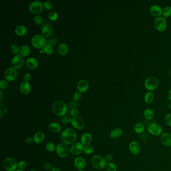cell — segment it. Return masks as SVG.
<instances>
[{
  "label": "cell",
  "instance_id": "cell-1",
  "mask_svg": "<svg viewBox=\"0 0 171 171\" xmlns=\"http://www.w3.org/2000/svg\"><path fill=\"white\" fill-rule=\"evenodd\" d=\"M77 137L75 131L71 128H68L62 131L61 138L62 142L67 145L74 143Z\"/></svg>",
  "mask_w": 171,
  "mask_h": 171
},
{
  "label": "cell",
  "instance_id": "cell-2",
  "mask_svg": "<svg viewBox=\"0 0 171 171\" xmlns=\"http://www.w3.org/2000/svg\"><path fill=\"white\" fill-rule=\"evenodd\" d=\"M52 110L57 116H65L67 112L68 106L66 104L60 100H56L52 104Z\"/></svg>",
  "mask_w": 171,
  "mask_h": 171
},
{
  "label": "cell",
  "instance_id": "cell-3",
  "mask_svg": "<svg viewBox=\"0 0 171 171\" xmlns=\"http://www.w3.org/2000/svg\"><path fill=\"white\" fill-rule=\"evenodd\" d=\"M92 164L93 167L97 170H100L106 168V162L104 158L99 155H95L92 158Z\"/></svg>",
  "mask_w": 171,
  "mask_h": 171
},
{
  "label": "cell",
  "instance_id": "cell-4",
  "mask_svg": "<svg viewBox=\"0 0 171 171\" xmlns=\"http://www.w3.org/2000/svg\"><path fill=\"white\" fill-rule=\"evenodd\" d=\"M46 41L44 37L41 35H35L31 39V44L36 48L42 49L46 44Z\"/></svg>",
  "mask_w": 171,
  "mask_h": 171
},
{
  "label": "cell",
  "instance_id": "cell-5",
  "mask_svg": "<svg viewBox=\"0 0 171 171\" xmlns=\"http://www.w3.org/2000/svg\"><path fill=\"white\" fill-rule=\"evenodd\" d=\"M3 167L6 171H15L18 168V162L13 158H7L4 161Z\"/></svg>",
  "mask_w": 171,
  "mask_h": 171
},
{
  "label": "cell",
  "instance_id": "cell-6",
  "mask_svg": "<svg viewBox=\"0 0 171 171\" xmlns=\"http://www.w3.org/2000/svg\"><path fill=\"white\" fill-rule=\"evenodd\" d=\"M159 85V80L155 76L147 78L145 82V87L147 90L153 91Z\"/></svg>",
  "mask_w": 171,
  "mask_h": 171
},
{
  "label": "cell",
  "instance_id": "cell-7",
  "mask_svg": "<svg viewBox=\"0 0 171 171\" xmlns=\"http://www.w3.org/2000/svg\"><path fill=\"white\" fill-rule=\"evenodd\" d=\"M56 153L57 155L61 158H65L69 155L70 149L67 145L65 143H59L56 148Z\"/></svg>",
  "mask_w": 171,
  "mask_h": 171
},
{
  "label": "cell",
  "instance_id": "cell-8",
  "mask_svg": "<svg viewBox=\"0 0 171 171\" xmlns=\"http://www.w3.org/2000/svg\"><path fill=\"white\" fill-rule=\"evenodd\" d=\"M43 3L39 1L31 2L29 6L30 11L33 14H40L43 10Z\"/></svg>",
  "mask_w": 171,
  "mask_h": 171
},
{
  "label": "cell",
  "instance_id": "cell-9",
  "mask_svg": "<svg viewBox=\"0 0 171 171\" xmlns=\"http://www.w3.org/2000/svg\"><path fill=\"white\" fill-rule=\"evenodd\" d=\"M148 131L150 135L154 136H159L162 134V128L160 124L157 123H152L148 128Z\"/></svg>",
  "mask_w": 171,
  "mask_h": 171
},
{
  "label": "cell",
  "instance_id": "cell-10",
  "mask_svg": "<svg viewBox=\"0 0 171 171\" xmlns=\"http://www.w3.org/2000/svg\"><path fill=\"white\" fill-rule=\"evenodd\" d=\"M84 145L80 142H76L73 143L70 149V152L74 155H79L84 152Z\"/></svg>",
  "mask_w": 171,
  "mask_h": 171
},
{
  "label": "cell",
  "instance_id": "cell-11",
  "mask_svg": "<svg viewBox=\"0 0 171 171\" xmlns=\"http://www.w3.org/2000/svg\"><path fill=\"white\" fill-rule=\"evenodd\" d=\"M24 59L23 56L20 54H17L14 56L11 61V64L13 67L16 69L21 68L24 65Z\"/></svg>",
  "mask_w": 171,
  "mask_h": 171
},
{
  "label": "cell",
  "instance_id": "cell-12",
  "mask_svg": "<svg viewBox=\"0 0 171 171\" xmlns=\"http://www.w3.org/2000/svg\"><path fill=\"white\" fill-rule=\"evenodd\" d=\"M155 28L160 32H164L167 28V22L166 19L163 17L157 18L155 21Z\"/></svg>",
  "mask_w": 171,
  "mask_h": 171
},
{
  "label": "cell",
  "instance_id": "cell-13",
  "mask_svg": "<svg viewBox=\"0 0 171 171\" xmlns=\"http://www.w3.org/2000/svg\"><path fill=\"white\" fill-rule=\"evenodd\" d=\"M5 78L9 81H14L17 76V71L13 67H10L6 70Z\"/></svg>",
  "mask_w": 171,
  "mask_h": 171
},
{
  "label": "cell",
  "instance_id": "cell-14",
  "mask_svg": "<svg viewBox=\"0 0 171 171\" xmlns=\"http://www.w3.org/2000/svg\"><path fill=\"white\" fill-rule=\"evenodd\" d=\"M71 124L77 130H82L84 128V122L83 119L79 116H75L72 118Z\"/></svg>",
  "mask_w": 171,
  "mask_h": 171
},
{
  "label": "cell",
  "instance_id": "cell-15",
  "mask_svg": "<svg viewBox=\"0 0 171 171\" xmlns=\"http://www.w3.org/2000/svg\"><path fill=\"white\" fill-rule=\"evenodd\" d=\"M128 148H129L130 152L135 155H138L140 152V150H141V148H140V144L136 142V141H132V142H131L129 144Z\"/></svg>",
  "mask_w": 171,
  "mask_h": 171
},
{
  "label": "cell",
  "instance_id": "cell-16",
  "mask_svg": "<svg viewBox=\"0 0 171 171\" xmlns=\"http://www.w3.org/2000/svg\"><path fill=\"white\" fill-rule=\"evenodd\" d=\"M161 143L167 147H171V134L169 133H164L161 136Z\"/></svg>",
  "mask_w": 171,
  "mask_h": 171
},
{
  "label": "cell",
  "instance_id": "cell-17",
  "mask_svg": "<svg viewBox=\"0 0 171 171\" xmlns=\"http://www.w3.org/2000/svg\"><path fill=\"white\" fill-rule=\"evenodd\" d=\"M74 165L77 169L83 170L87 166V162L83 158L78 157L74 160Z\"/></svg>",
  "mask_w": 171,
  "mask_h": 171
},
{
  "label": "cell",
  "instance_id": "cell-18",
  "mask_svg": "<svg viewBox=\"0 0 171 171\" xmlns=\"http://www.w3.org/2000/svg\"><path fill=\"white\" fill-rule=\"evenodd\" d=\"M150 14L155 17H160L162 14V9L161 7L158 5H153L150 7Z\"/></svg>",
  "mask_w": 171,
  "mask_h": 171
},
{
  "label": "cell",
  "instance_id": "cell-19",
  "mask_svg": "<svg viewBox=\"0 0 171 171\" xmlns=\"http://www.w3.org/2000/svg\"><path fill=\"white\" fill-rule=\"evenodd\" d=\"M92 135L88 133H83V135H82L80 139L81 143L85 146L89 145L92 143Z\"/></svg>",
  "mask_w": 171,
  "mask_h": 171
},
{
  "label": "cell",
  "instance_id": "cell-20",
  "mask_svg": "<svg viewBox=\"0 0 171 171\" xmlns=\"http://www.w3.org/2000/svg\"><path fill=\"white\" fill-rule=\"evenodd\" d=\"M41 32L43 36L48 37L52 35L53 33V28L50 25L46 24L44 25L42 27Z\"/></svg>",
  "mask_w": 171,
  "mask_h": 171
},
{
  "label": "cell",
  "instance_id": "cell-21",
  "mask_svg": "<svg viewBox=\"0 0 171 171\" xmlns=\"http://www.w3.org/2000/svg\"><path fill=\"white\" fill-rule=\"evenodd\" d=\"M45 136L43 132L38 131L35 133L33 137V140L35 143L39 144L43 142L45 140Z\"/></svg>",
  "mask_w": 171,
  "mask_h": 171
},
{
  "label": "cell",
  "instance_id": "cell-22",
  "mask_svg": "<svg viewBox=\"0 0 171 171\" xmlns=\"http://www.w3.org/2000/svg\"><path fill=\"white\" fill-rule=\"evenodd\" d=\"M123 131L121 128H116L111 131L109 136L112 139L119 138L123 135Z\"/></svg>",
  "mask_w": 171,
  "mask_h": 171
},
{
  "label": "cell",
  "instance_id": "cell-23",
  "mask_svg": "<svg viewBox=\"0 0 171 171\" xmlns=\"http://www.w3.org/2000/svg\"><path fill=\"white\" fill-rule=\"evenodd\" d=\"M77 88L79 92H87L88 88V82L86 80H80L78 83Z\"/></svg>",
  "mask_w": 171,
  "mask_h": 171
},
{
  "label": "cell",
  "instance_id": "cell-24",
  "mask_svg": "<svg viewBox=\"0 0 171 171\" xmlns=\"http://www.w3.org/2000/svg\"><path fill=\"white\" fill-rule=\"evenodd\" d=\"M26 65L30 69H36L38 66V62L36 59L33 57H29L26 61Z\"/></svg>",
  "mask_w": 171,
  "mask_h": 171
},
{
  "label": "cell",
  "instance_id": "cell-25",
  "mask_svg": "<svg viewBox=\"0 0 171 171\" xmlns=\"http://www.w3.org/2000/svg\"><path fill=\"white\" fill-rule=\"evenodd\" d=\"M20 88L22 93L27 94L31 91V85L28 82L23 81L20 84Z\"/></svg>",
  "mask_w": 171,
  "mask_h": 171
},
{
  "label": "cell",
  "instance_id": "cell-26",
  "mask_svg": "<svg viewBox=\"0 0 171 171\" xmlns=\"http://www.w3.org/2000/svg\"><path fill=\"white\" fill-rule=\"evenodd\" d=\"M49 129L50 131L53 133H59L61 130V126L60 125L56 123V122H52L49 124Z\"/></svg>",
  "mask_w": 171,
  "mask_h": 171
},
{
  "label": "cell",
  "instance_id": "cell-27",
  "mask_svg": "<svg viewBox=\"0 0 171 171\" xmlns=\"http://www.w3.org/2000/svg\"><path fill=\"white\" fill-rule=\"evenodd\" d=\"M27 29L24 25H20L18 26L15 29V32L18 36H23L27 33Z\"/></svg>",
  "mask_w": 171,
  "mask_h": 171
},
{
  "label": "cell",
  "instance_id": "cell-28",
  "mask_svg": "<svg viewBox=\"0 0 171 171\" xmlns=\"http://www.w3.org/2000/svg\"><path fill=\"white\" fill-rule=\"evenodd\" d=\"M57 51L61 55H65L68 51V47L65 43L59 44L57 46Z\"/></svg>",
  "mask_w": 171,
  "mask_h": 171
},
{
  "label": "cell",
  "instance_id": "cell-29",
  "mask_svg": "<svg viewBox=\"0 0 171 171\" xmlns=\"http://www.w3.org/2000/svg\"><path fill=\"white\" fill-rule=\"evenodd\" d=\"M31 52V49L27 45H23L20 49V54L23 56L28 55Z\"/></svg>",
  "mask_w": 171,
  "mask_h": 171
},
{
  "label": "cell",
  "instance_id": "cell-30",
  "mask_svg": "<svg viewBox=\"0 0 171 171\" xmlns=\"http://www.w3.org/2000/svg\"><path fill=\"white\" fill-rule=\"evenodd\" d=\"M143 116L148 120H151L154 117V112L151 109H145L143 112Z\"/></svg>",
  "mask_w": 171,
  "mask_h": 171
},
{
  "label": "cell",
  "instance_id": "cell-31",
  "mask_svg": "<svg viewBox=\"0 0 171 171\" xmlns=\"http://www.w3.org/2000/svg\"><path fill=\"white\" fill-rule=\"evenodd\" d=\"M154 96L152 92H147V93H145V103L148 104H150L152 103L153 100H154Z\"/></svg>",
  "mask_w": 171,
  "mask_h": 171
},
{
  "label": "cell",
  "instance_id": "cell-32",
  "mask_svg": "<svg viewBox=\"0 0 171 171\" xmlns=\"http://www.w3.org/2000/svg\"><path fill=\"white\" fill-rule=\"evenodd\" d=\"M133 129L136 133L140 134L143 133L145 130V126L141 123H138L135 124Z\"/></svg>",
  "mask_w": 171,
  "mask_h": 171
},
{
  "label": "cell",
  "instance_id": "cell-33",
  "mask_svg": "<svg viewBox=\"0 0 171 171\" xmlns=\"http://www.w3.org/2000/svg\"><path fill=\"white\" fill-rule=\"evenodd\" d=\"M106 169L107 171H117V166L112 162H108L106 165Z\"/></svg>",
  "mask_w": 171,
  "mask_h": 171
},
{
  "label": "cell",
  "instance_id": "cell-34",
  "mask_svg": "<svg viewBox=\"0 0 171 171\" xmlns=\"http://www.w3.org/2000/svg\"><path fill=\"white\" fill-rule=\"evenodd\" d=\"M56 147L54 145V143L52 142L47 143L45 145L46 150L49 152H53L54 151H55L56 150Z\"/></svg>",
  "mask_w": 171,
  "mask_h": 171
},
{
  "label": "cell",
  "instance_id": "cell-35",
  "mask_svg": "<svg viewBox=\"0 0 171 171\" xmlns=\"http://www.w3.org/2000/svg\"><path fill=\"white\" fill-rule=\"evenodd\" d=\"M8 109L5 104H0V116L3 117L7 114Z\"/></svg>",
  "mask_w": 171,
  "mask_h": 171
},
{
  "label": "cell",
  "instance_id": "cell-36",
  "mask_svg": "<svg viewBox=\"0 0 171 171\" xmlns=\"http://www.w3.org/2000/svg\"><path fill=\"white\" fill-rule=\"evenodd\" d=\"M162 15L164 17L168 18L171 15V7L167 6L162 10Z\"/></svg>",
  "mask_w": 171,
  "mask_h": 171
},
{
  "label": "cell",
  "instance_id": "cell-37",
  "mask_svg": "<svg viewBox=\"0 0 171 171\" xmlns=\"http://www.w3.org/2000/svg\"><path fill=\"white\" fill-rule=\"evenodd\" d=\"M60 121L63 124H68L69 123H71V118L69 116L65 115L61 116Z\"/></svg>",
  "mask_w": 171,
  "mask_h": 171
},
{
  "label": "cell",
  "instance_id": "cell-38",
  "mask_svg": "<svg viewBox=\"0 0 171 171\" xmlns=\"http://www.w3.org/2000/svg\"><path fill=\"white\" fill-rule=\"evenodd\" d=\"M11 50V51L14 54H17L20 52V48H19V46L16 44H12V45H11L10 46Z\"/></svg>",
  "mask_w": 171,
  "mask_h": 171
},
{
  "label": "cell",
  "instance_id": "cell-39",
  "mask_svg": "<svg viewBox=\"0 0 171 171\" xmlns=\"http://www.w3.org/2000/svg\"><path fill=\"white\" fill-rule=\"evenodd\" d=\"M48 17L49 19L51 21H56L58 19V15L57 14V13L55 11H52L49 14Z\"/></svg>",
  "mask_w": 171,
  "mask_h": 171
},
{
  "label": "cell",
  "instance_id": "cell-40",
  "mask_svg": "<svg viewBox=\"0 0 171 171\" xmlns=\"http://www.w3.org/2000/svg\"><path fill=\"white\" fill-rule=\"evenodd\" d=\"M43 49L44 50L45 53L47 54H51L53 53V49L52 48V47L51 46H50V45H48V44H46L45 45V46L44 47Z\"/></svg>",
  "mask_w": 171,
  "mask_h": 171
},
{
  "label": "cell",
  "instance_id": "cell-41",
  "mask_svg": "<svg viewBox=\"0 0 171 171\" xmlns=\"http://www.w3.org/2000/svg\"><path fill=\"white\" fill-rule=\"evenodd\" d=\"M93 147H92V145H88L85 146L84 148V152L85 154H87V155H90V154H92L93 152Z\"/></svg>",
  "mask_w": 171,
  "mask_h": 171
},
{
  "label": "cell",
  "instance_id": "cell-42",
  "mask_svg": "<svg viewBox=\"0 0 171 171\" xmlns=\"http://www.w3.org/2000/svg\"><path fill=\"white\" fill-rule=\"evenodd\" d=\"M27 166L28 164L26 161H21L18 162V168H19V169L23 170L27 168Z\"/></svg>",
  "mask_w": 171,
  "mask_h": 171
},
{
  "label": "cell",
  "instance_id": "cell-43",
  "mask_svg": "<svg viewBox=\"0 0 171 171\" xmlns=\"http://www.w3.org/2000/svg\"><path fill=\"white\" fill-rule=\"evenodd\" d=\"M165 123L168 126H171V113L167 114L164 119Z\"/></svg>",
  "mask_w": 171,
  "mask_h": 171
},
{
  "label": "cell",
  "instance_id": "cell-44",
  "mask_svg": "<svg viewBox=\"0 0 171 171\" xmlns=\"http://www.w3.org/2000/svg\"><path fill=\"white\" fill-rule=\"evenodd\" d=\"M34 21L36 24L39 25L41 24L42 23H43V19L41 17H40V16L36 15L34 17Z\"/></svg>",
  "mask_w": 171,
  "mask_h": 171
},
{
  "label": "cell",
  "instance_id": "cell-45",
  "mask_svg": "<svg viewBox=\"0 0 171 171\" xmlns=\"http://www.w3.org/2000/svg\"><path fill=\"white\" fill-rule=\"evenodd\" d=\"M8 82L6 80H2L0 81V88L2 89H5L8 87Z\"/></svg>",
  "mask_w": 171,
  "mask_h": 171
},
{
  "label": "cell",
  "instance_id": "cell-46",
  "mask_svg": "<svg viewBox=\"0 0 171 171\" xmlns=\"http://www.w3.org/2000/svg\"><path fill=\"white\" fill-rule=\"evenodd\" d=\"M81 93L80 92L78 91L75 92L73 99H74L75 101H77L78 100H79L80 99H81Z\"/></svg>",
  "mask_w": 171,
  "mask_h": 171
},
{
  "label": "cell",
  "instance_id": "cell-47",
  "mask_svg": "<svg viewBox=\"0 0 171 171\" xmlns=\"http://www.w3.org/2000/svg\"><path fill=\"white\" fill-rule=\"evenodd\" d=\"M57 39L53 38L49 39L47 42V44H48V45H50L51 46H54V45H55L56 43H57Z\"/></svg>",
  "mask_w": 171,
  "mask_h": 171
},
{
  "label": "cell",
  "instance_id": "cell-48",
  "mask_svg": "<svg viewBox=\"0 0 171 171\" xmlns=\"http://www.w3.org/2000/svg\"><path fill=\"white\" fill-rule=\"evenodd\" d=\"M43 6L45 9L47 10H50L52 8V4L49 1H46L43 3Z\"/></svg>",
  "mask_w": 171,
  "mask_h": 171
},
{
  "label": "cell",
  "instance_id": "cell-49",
  "mask_svg": "<svg viewBox=\"0 0 171 171\" xmlns=\"http://www.w3.org/2000/svg\"><path fill=\"white\" fill-rule=\"evenodd\" d=\"M70 113V114H71V116H73L74 117H75V116H77L79 114V111H78V110L77 109H71Z\"/></svg>",
  "mask_w": 171,
  "mask_h": 171
},
{
  "label": "cell",
  "instance_id": "cell-50",
  "mask_svg": "<svg viewBox=\"0 0 171 171\" xmlns=\"http://www.w3.org/2000/svg\"><path fill=\"white\" fill-rule=\"evenodd\" d=\"M112 159H113V155L111 154H109V155H106L105 158H104V160H105V161L107 163L111 162Z\"/></svg>",
  "mask_w": 171,
  "mask_h": 171
},
{
  "label": "cell",
  "instance_id": "cell-51",
  "mask_svg": "<svg viewBox=\"0 0 171 171\" xmlns=\"http://www.w3.org/2000/svg\"><path fill=\"white\" fill-rule=\"evenodd\" d=\"M69 107L71 109H76L79 106V104L77 101H72L69 104Z\"/></svg>",
  "mask_w": 171,
  "mask_h": 171
},
{
  "label": "cell",
  "instance_id": "cell-52",
  "mask_svg": "<svg viewBox=\"0 0 171 171\" xmlns=\"http://www.w3.org/2000/svg\"><path fill=\"white\" fill-rule=\"evenodd\" d=\"M44 167L45 169L47 170H51L52 169V165L49 163V162H46L44 163Z\"/></svg>",
  "mask_w": 171,
  "mask_h": 171
},
{
  "label": "cell",
  "instance_id": "cell-53",
  "mask_svg": "<svg viewBox=\"0 0 171 171\" xmlns=\"http://www.w3.org/2000/svg\"><path fill=\"white\" fill-rule=\"evenodd\" d=\"M31 75L29 73H27L24 76V79L25 81H27L28 82L31 79Z\"/></svg>",
  "mask_w": 171,
  "mask_h": 171
},
{
  "label": "cell",
  "instance_id": "cell-54",
  "mask_svg": "<svg viewBox=\"0 0 171 171\" xmlns=\"http://www.w3.org/2000/svg\"><path fill=\"white\" fill-rule=\"evenodd\" d=\"M33 142H34L33 138H32L31 137L27 138H26V140H25V143L27 144H28V145H31V144L33 143Z\"/></svg>",
  "mask_w": 171,
  "mask_h": 171
},
{
  "label": "cell",
  "instance_id": "cell-55",
  "mask_svg": "<svg viewBox=\"0 0 171 171\" xmlns=\"http://www.w3.org/2000/svg\"><path fill=\"white\" fill-rule=\"evenodd\" d=\"M51 171H61L59 169V168L57 167H53L52 169L51 170Z\"/></svg>",
  "mask_w": 171,
  "mask_h": 171
},
{
  "label": "cell",
  "instance_id": "cell-56",
  "mask_svg": "<svg viewBox=\"0 0 171 171\" xmlns=\"http://www.w3.org/2000/svg\"><path fill=\"white\" fill-rule=\"evenodd\" d=\"M168 97H169V99L170 100H171V89L170 90L168 93Z\"/></svg>",
  "mask_w": 171,
  "mask_h": 171
},
{
  "label": "cell",
  "instance_id": "cell-57",
  "mask_svg": "<svg viewBox=\"0 0 171 171\" xmlns=\"http://www.w3.org/2000/svg\"><path fill=\"white\" fill-rule=\"evenodd\" d=\"M39 52H40V53L43 54L44 53V52H45V51H44V50L42 48L40 49V51H39Z\"/></svg>",
  "mask_w": 171,
  "mask_h": 171
},
{
  "label": "cell",
  "instance_id": "cell-58",
  "mask_svg": "<svg viewBox=\"0 0 171 171\" xmlns=\"http://www.w3.org/2000/svg\"><path fill=\"white\" fill-rule=\"evenodd\" d=\"M0 94H1V99H0V101H2V97H3V95H2V92L1 91H0Z\"/></svg>",
  "mask_w": 171,
  "mask_h": 171
},
{
  "label": "cell",
  "instance_id": "cell-59",
  "mask_svg": "<svg viewBox=\"0 0 171 171\" xmlns=\"http://www.w3.org/2000/svg\"><path fill=\"white\" fill-rule=\"evenodd\" d=\"M15 171H23V170H22L18 169L16 170Z\"/></svg>",
  "mask_w": 171,
  "mask_h": 171
},
{
  "label": "cell",
  "instance_id": "cell-60",
  "mask_svg": "<svg viewBox=\"0 0 171 171\" xmlns=\"http://www.w3.org/2000/svg\"><path fill=\"white\" fill-rule=\"evenodd\" d=\"M29 171H36L34 169H31Z\"/></svg>",
  "mask_w": 171,
  "mask_h": 171
},
{
  "label": "cell",
  "instance_id": "cell-61",
  "mask_svg": "<svg viewBox=\"0 0 171 171\" xmlns=\"http://www.w3.org/2000/svg\"><path fill=\"white\" fill-rule=\"evenodd\" d=\"M78 171H83V170L81 169V170H78Z\"/></svg>",
  "mask_w": 171,
  "mask_h": 171
},
{
  "label": "cell",
  "instance_id": "cell-62",
  "mask_svg": "<svg viewBox=\"0 0 171 171\" xmlns=\"http://www.w3.org/2000/svg\"></svg>",
  "mask_w": 171,
  "mask_h": 171
}]
</instances>
